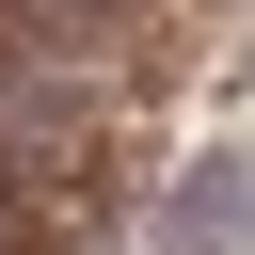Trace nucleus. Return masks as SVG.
<instances>
[{
    "mask_svg": "<svg viewBox=\"0 0 255 255\" xmlns=\"http://www.w3.org/2000/svg\"><path fill=\"white\" fill-rule=\"evenodd\" d=\"M143 255H255V143H191L143 175Z\"/></svg>",
    "mask_w": 255,
    "mask_h": 255,
    "instance_id": "obj_1",
    "label": "nucleus"
}]
</instances>
